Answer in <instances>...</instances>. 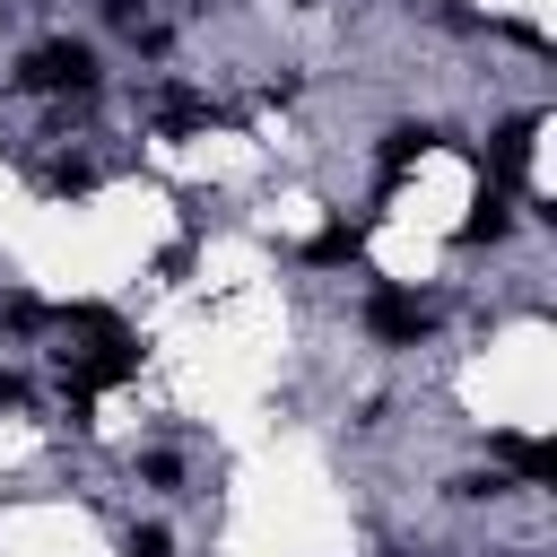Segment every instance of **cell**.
<instances>
[{"label":"cell","instance_id":"cell-9","mask_svg":"<svg viewBox=\"0 0 557 557\" xmlns=\"http://www.w3.org/2000/svg\"><path fill=\"white\" fill-rule=\"evenodd\" d=\"M122 557H174V540L148 522V531H131V540H122Z\"/></svg>","mask_w":557,"mask_h":557},{"label":"cell","instance_id":"cell-2","mask_svg":"<svg viewBox=\"0 0 557 557\" xmlns=\"http://www.w3.org/2000/svg\"><path fill=\"white\" fill-rule=\"evenodd\" d=\"M366 331H374L383 348H418V339L435 331V305L409 296V287H374V296H366Z\"/></svg>","mask_w":557,"mask_h":557},{"label":"cell","instance_id":"cell-13","mask_svg":"<svg viewBox=\"0 0 557 557\" xmlns=\"http://www.w3.org/2000/svg\"><path fill=\"white\" fill-rule=\"evenodd\" d=\"M104 17H113V26H131V17H139V0H104Z\"/></svg>","mask_w":557,"mask_h":557},{"label":"cell","instance_id":"cell-12","mask_svg":"<svg viewBox=\"0 0 557 557\" xmlns=\"http://www.w3.org/2000/svg\"><path fill=\"white\" fill-rule=\"evenodd\" d=\"M17 400H26V383H17L9 366H0V409H17Z\"/></svg>","mask_w":557,"mask_h":557},{"label":"cell","instance_id":"cell-11","mask_svg":"<svg viewBox=\"0 0 557 557\" xmlns=\"http://www.w3.org/2000/svg\"><path fill=\"white\" fill-rule=\"evenodd\" d=\"M44 183H52V191H87V183H96V165H52Z\"/></svg>","mask_w":557,"mask_h":557},{"label":"cell","instance_id":"cell-6","mask_svg":"<svg viewBox=\"0 0 557 557\" xmlns=\"http://www.w3.org/2000/svg\"><path fill=\"white\" fill-rule=\"evenodd\" d=\"M513 235V200H505V183H479V209L461 218V244H505Z\"/></svg>","mask_w":557,"mask_h":557},{"label":"cell","instance_id":"cell-8","mask_svg":"<svg viewBox=\"0 0 557 557\" xmlns=\"http://www.w3.org/2000/svg\"><path fill=\"white\" fill-rule=\"evenodd\" d=\"M366 226H374V218H357V226H322V235L305 244V261H313V270H339V261H357V252H366Z\"/></svg>","mask_w":557,"mask_h":557},{"label":"cell","instance_id":"cell-14","mask_svg":"<svg viewBox=\"0 0 557 557\" xmlns=\"http://www.w3.org/2000/svg\"><path fill=\"white\" fill-rule=\"evenodd\" d=\"M0 9H9V0H0Z\"/></svg>","mask_w":557,"mask_h":557},{"label":"cell","instance_id":"cell-10","mask_svg":"<svg viewBox=\"0 0 557 557\" xmlns=\"http://www.w3.org/2000/svg\"><path fill=\"white\" fill-rule=\"evenodd\" d=\"M139 479H148V487H174V479H183V461H174V453H148V461H139Z\"/></svg>","mask_w":557,"mask_h":557},{"label":"cell","instance_id":"cell-3","mask_svg":"<svg viewBox=\"0 0 557 557\" xmlns=\"http://www.w3.org/2000/svg\"><path fill=\"white\" fill-rule=\"evenodd\" d=\"M61 374H70V392L87 400V392H104V383L139 374V339H131V331H104V339H96V348H78V357L61 348Z\"/></svg>","mask_w":557,"mask_h":557},{"label":"cell","instance_id":"cell-7","mask_svg":"<svg viewBox=\"0 0 557 557\" xmlns=\"http://www.w3.org/2000/svg\"><path fill=\"white\" fill-rule=\"evenodd\" d=\"M487 453H496V461H505V470H522V479H531V487H548V479H557V453H548V444H540V435H496V444H487Z\"/></svg>","mask_w":557,"mask_h":557},{"label":"cell","instance_id":"cell-1","mask_svg":"<svg viewBox=\"0 0 557 557\" xmlns=\"http://www.w3.org/2000/svg\"><path fill=\"white\" fill-rule=\"evenodd\" d=\"M17 87L26 96H96V52L87 44H35L26 61H17Z\"/></svg>","mask_w":557,"mask_h":557},{"label":"cell","instance_id":"cell-5","mask_svg":"<svg viewBox=\"0 0 557 557\" xmlns=\"http://www.w3.org/2000/svg\"><path fill=\"white\" fill-rule=\"evenodd\" d=\"M426 148H444V131H426V122H400V131H383V191L426 157Z\"/></svg>","mask_w":557,"mask_h":557},{"label":"cell","instance_id":"cell-4","mask_svg":"<svg viewBox=\"0 0 557 557\" xmlns=\"http://www.w3.org/2000/svg\"><path fill=\"white\" fill-rule=\"evenodd\" d=\"M531 139H540V113H513V122L479 148V183H505V191H513L522 165H531Z\"/></svg>","mask_w":557,"mask_h":557}]
</instances>
